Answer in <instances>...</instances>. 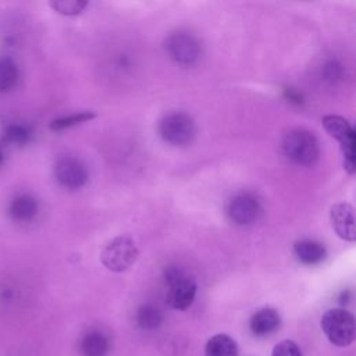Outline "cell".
Segmentation results:
<instances>
[{"label":"cell","instance_id":"obj_13","mask_svg":"<svg viewBox=\"0 0 356 356\" xmlns=\"http://www.w3.org/2000/svg\"><path fill=\"white\" fill-rule=\"evenodd\" d=\"M293 254L303 264H317L327 256V249L323 243L313 239H300L293 243Z\"/></svg>","mask_w":356,"mask_h":356},{"label":"cell","instance_id":"obj_3","mask_svg":"<svg viewBox=\"0 0 356 356\" xmlns=\"http://www.w3.org/2000/svg\"><path fill=\"white\" fill-rule=\"evenodd\" d=\"M139 257V250L135 241L128 235H121L110 241L100 253L103 266L114 273L128 270Z\"/></svg>","mask_w":356,"mask_h":356},{"label":"cell","instance_id":"obj_10","mask_svg":"<svg viewBox=\"0 0 356 356\" xmlns=\"http://www.w3.org/2000/svg\"><path fill=\"white\" fill-rule=\"evenodd\" d=\"M330 221L335 234L346 241L355 242L356 228H355V210L349 203H337L330 209Z\"/></svg>","mask_w":356,"mask_h":356},{"label":"cell","instance_id":"obj_4","mask_svg":"<svg viewBox=\"0 0 356 356\" xmlns=\"http://www.w3.org/2000/svg\"><path fill=\"white\" fill-rule=\"evenodd\" d=\"M167 303L177 310H186L195 300L197 285L196 281L179 268H168L165 271Z\"/></svg>","mask_w":356,"mask_h":356},{"label":"cell","instance_id":"obj_22","mask_svg":"<svg viewBox=\"0 0 356 356\" xmlns=\"http://www.w3.org/2000/svg\"><path fill=\"white\" fill-rule=\"evenodd\" d=\"M3 159H4V152H3V145H0V164H1Z\"/></svg>","mask_w":356,"mask_h":356},{"label":"cell","instance_id":"obj_12","mask_svg":"<svg viewBox=\"0 0 356 356\" xmlns=\"http://www.w3.org/2000/svg\"><path fill=\"white\" fill-rule=\"evenodd\" d=\"M281 325V316L275 309L264 307L257 310L249 320V328L256 337H266L275 332Z\"/></svg>","mask_w":356,"mask_h":356},{"label":"cell","instance_id":"obj_20","mask_svg":"<svg viewBox=\"0 0 356 356\" xmlns=\"http://www.w3.org/2000/svg\"><path fill=\"white\" fill-rule=\"evenodd\" d=\"M29 139V131L22 125H10L4 132V140L8 143L22 145Z\"/></svg>","mask_w":356,"mask_h":356},{"label":"cell","instance_id":"obj_9","mask_svg":"<svg viewBox=\"0 0 356 356\" xmlns=\"http://www.w3.org/2000/svg\"><path fill=\"white\" fill-rule=\"evenodd\" d=\"M54 175L58 184L67 189H79L89 178L85 164L75 157L58 159L54 165Z\"/></svg>","mask_w":356,"mask_h":356},{"label":"cell","instance_id":"obj_5","mask_svg":"<svg viewBox=\"0 0 356 356\" xmlns=\"http://www.w3.org/2000/svg\"><path fill=\"white\" fill-rule=\"evenodd\" d=\"M323 127L327 134L339 142L343 156V167L352 175L355 172V129L350 122L341 115L323 117Z\"/></svg>","mask_w":356,"mask_h":356},{"label":"cell","instance_id":"obj_7","mask_svg":"<svg viewBox=\"0 0 356 356\" xmlns=\"http://www.w3.org/2000/svg\"><path fill=\"white\" fill-rule=\"evenodd\" d=\"M261 214L260 200L252 193H238L227 204V216L235 225H250Z\"/></svg>","mask_w":356,"mask_h":356},{"label":"cell","instance_id":"obj_14","mask_svg":"<svg viewBox=\"0 0 356 356\" xmlns=\"http://www.w3.org/2000/svg\"><path fill=\"white\" fill-rule=\"evenodd\" d=\"M238 343L227 334L213 335L204 346V356H238Z\"/></svg>","mask_w":356,"mask_h":356},{"label":"cell","instance_id":"obj_21","mask_svg":"<svg viewBox=\"0 0 356 356\" xmlns=\"http://www.w3.org/2000/svg\"><path fill=\"white\" fill-rule=\"evenodd\" d=\"M271 356H302V352L293 341L284 339L274 346Z\"/></svg>","mask_w":356,"mask_h":356},{"label":"cell","instance_id":"obj_6","mask_svg":"<svg viewBox=\"0 0 356 356\" xmlns=\"http://www.w3.org/2000/svg\"><path fill=\"white\" fill-rule=\"evenodd\" d=\"M159 134L164 142L172 146H186L195 138V121L185 113L167 114L159 124Z\"/></svg>","mask_w":356,"mask_h":356},{"label":"cell","instance_id":"obj_1","mask_svg":"<svg viewBox=\"0 0 356 356\" xmlns=\"http://www.w3.org/2000/svg\"><path fill=\"white\" fill-rule=\"evenodd\" d=\"M320 325L328 341L337 346L343 348L355 341V317L345 309L335 307L327 310L321 317Z\"/></svg>","mask_w":356,"mask_h":356},{"label":"cell","instance_id":"obj_15","mask_svg":"<svg viewBox=\"0 0 356 356\" xmlns=\"http://www.w3.org/2000/svg\"><path fill=\"white\" fill-rule=\"evenodd\" d=\"M108 338L97 330L89 331L81 341V352L83 356H104L108 352Z\"/></svg>","mask_w":356,"mask_h":356},{"label":"cell","instance_id":"obj_2","mask_svg":"<svg viewBox=\"0 0 356 356\" xmlns=\"http://www.w3.org/2000/svg\"><path fill=\"white\" fill-rule=\"evenodd\" d=\"M285 156L299 165H312L320 156L318 140L313 132L306 129H292L282 140Z\"/></svg>","mask_w":356,"mask_h":356},{"label":"cell","instance_id":"obj_16","mask_svg":"<svg viewBox=\"0 0 356 356\" xmlns=\"http://www.w3.org/2000/svg\"><path fill=\"white\" fill-rule=\"evenodd\" d=\"M19 81V68L10 57H0V93L11 92Z\"/></svg>","mask_w":356,"mask_h":356},{"label":"cell","instance_id":"obj_8","mask_svg":"<svg viewBox=\"0 0 356 356\" xmlns=\"http://www.w3.org/2000/svg\"><path fill=\"white\" fill-rule=\"evenodd\" d=\"M165 50L168 56L178 64L192 65L200 56L197 40L188 33H172L165 39Z\"/></svg>","mask_w":356,"mask_h":356},{"label":"cell","instance_id":"obj_19","mask_svg":"<svg viewBox=\"0 0 356 356\" xmlns=\"http://www.w3.org/2000/svg\"><path fill=\"white\" fill-rule=\"evenodd\" d=\"M49 6L63 15H76L83 11V8L88 6V1L83 0H56L50 1Z\"/></svg>","mask_w":356,"mask_h":356},{"label":"cell","instance_id":"obj_17","mask_svg":"<svg viewBox=\"0 0 356 356\" xmlns=\"http://www.w3.org/2000/svg\"><path fill=\"white\" fill-rule=\"evenodd\" d=\"M136 321L143 330H156L163 323V313L154 305H142L138 309Z\"/></svg>","mask_w":356,"mask_h":356},{"label":"cell","instance_id":"obj_18","mask_svg":"<svg viewBox=\"0 0 356 356\" xmlns=\"http://www.w3.org/2000/svg\"><path fill=\"white\" fill-rule=\"evenodd\" d=\"M96 117L95 113L92 111H81V113H76V114H72V115H67V117H60V118H56L50 122V129L53 131H61V129H65V128H71V127H75L78 124H82V122H86V121H90Z\"/></svg>","mask_w":356,"mask_h":356},{"label":"cell","instance_id":"obj_11","mask_svg":"<svg viewBox=\"0 0 356 356\" xmlns=\"http://www.w3.org/2000/svg\"><path fill=\"white\" fill-rule=\"evenodd\" d=\"M39 211V203L31 193H18L8 204V214L15 222H31Z\"/></svg>","mask_w":356,"mask_h":356}]
</instances>
